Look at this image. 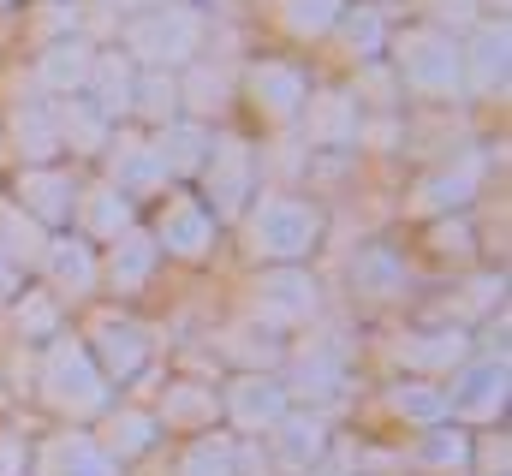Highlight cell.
Instances as JSON below:
<instances>
[{"label": "cell", "instance_id": "6da1fadb", "mask_svg": "<svg viewBox=\"0 0 512 476\" xmlns=\"http://www.w3.org/2000/svg\"><path fill=\"white\" fill-rule=\"evenodd\" d=\"M316 233H322V215L298 197H268L251 215V250H268V256H298L310 250Z\"/></svg>", "mask_w": 512, "mask_h": 476}, {"label": "cell", "instance_id": "7a4b0ae2", "mask_svg": "<svg viewBox=\"0 0 512 476\" xmlns=\"http://www.w3.org/2000/svg\"><path fill=\"white\" fill-rule=\"evenodd\" d=\"M399 66H405V78H411L417 90H453V84H459V54H453V42L435 36V30L405 36V42H399Z\"/></svg>", "mask_w": 512, "mask_h": 476}, {"label": "cell", "instance_id": "3957f363", "mask_svg": "<svg viewBox=\"0 0 512 476\" xmlns=\"http://www.w3.org/2000/svg\"><path fill=\"white\" fill-rule=\"evenodd\" d=\"M131 48L149 60V66H179V60H191V48H197V18L191 12H155V18H143L137 30H131Z\"/></svg>", "mask_w": 512, "mask_h": 476}, {"label": "cell", "instance_id": "277c9868", "mask_svg": "<svg viewBox=\"0 0 512 476\" xmlns=\"http://www.w3.org/2000/svg\"><path fill=\"white\" fill-rule=\"evenodd\" d=\"M251 90H262L256 102H262V114H268V119H286L292 108H298V96H304V84H298L286 66H256Z\"/></svg>", "mask_w": 512, "mask_h": 476}, {"label": "cell", "instance_id": "5b68a950", "mask_svg": "<svg viewBox=\"0 0 512 476\" xmlns=\"http://www.w3.org/2000/svg\"><path fill=\"white\" fill-rule=\"evenodd\" d=\"M471 66H477V90H495L507 78V24H483L477 30V48H471Z\"/></svg>", "mask_w": 512, "mask_h": 476}, {"label": "cell", "instance_id": "8992f818", "mask_svg": "<svg viewBox=\"0 0 512 476\" xmlns=\"http://www.w3.org/2000/svg\"><path fill=\"white\" fill-rule=\"evenodd\" d=\"M114 179H120V185H114L120 197H137V191L161 185V179H167V167H161V155H155V149H143V143H126V155H120Z\"/></svg>", "mask_w": 512, "mask_h": 476}, {"label": "cell", "instance_id": "52a82bcc", "mask_svg": "<svg viewBox=\"0 0 512 476\" xmlns=\"http://www.w3.org/2000/svg\"><path fill=\"white\" fill-rule=\"evenodd\" d=\"M167 250H179V256H197L203 244H209V215H197L191 203H173L167 209V233H161Z\"/></svg>", "mask_w": 512, "mask_h": 476}, {"label": "cell", "instance_id": "ba28073f", "mask_svg": "<svg viewBox=\"0 0 512 476\" xmlns=\"http://www.w3.org/2000/svg\"><path fill=\"white\" fill-rule=\"evenodd\" d=\"M84 54H90L84 42H54L48 60H42V84H48V90H60V84H84V78H90V60H84Z\"/></svg>", "mask_w": 512, "mask_h": 476}, {"label": "cell", "instance_id": "9c48e42d", "mask_svg": "<svg viewBox=\"0 0 512 476\" xmlns=\"http://www.w3.org/2000/svg\"><path fill=\"white\" fill-rule=\"evenodd\" d=\"M24 191H30V209H36V215H48V221H60V215L72 209V185H66V179H54V173H30V179H24Z\"/></svg>", "mask_w": 512, "mask_h": 476}, {"label": "cell", "instance_id": "30bf717a", "mask_svg": "<svg viewBox=\"0 0 512 476\" xmlns=\"http://www.w3.org/2000/svg\"><path fill=\"white\" fill-rule=\"evenodd\" d=\"M54 274H60V286H72V292H90V280H96V256H90L84 244L60 238V250H54Z\"/></svg>", "mask_w": 512, "mask_h": 476}, {"label": "cell", "instance_id": "8fae6325", "mask_svg": "<svg viewBox=\"0 0 512 476\" xmlns=\"http://www.w3.org/2000/svg\"><path fill=\"white\" fill-rule=\"evenodd\" d=\"M203 143H209V137H203L197 125H173V131L155 143V155H161V167H197V161H203V155H197Z\"/></svg>", "mask_w": 512, "mask_h": 476}, {"label": "cell", "instance_id": "7c38bea8", "mask_svg": "<svg viewBox=\"0 0 512 476\" xmlns=\"http://www.w3.org/2000/svg\"><path fill=\"white\" fill-rule=\"evenodd\" d=\"M268 310L310 316V310H316V298H310V280H298V274H274V280H268Z\"/></svg>", "mask_w": 512, "mask_h": 476}, {"label": "cell", "instance_id": "4fadbf2b", "mask_svg": "<svg viewBox=\"0 0 512 476\" xmlns=\"http://www.w3.org/2000/svg\"><path fill=\"white\" fill-rule=\"evenodd\" d=\"M90 227L108 238V233H126L131 227V209L120 191H96V203H90Z\"/></svg>", "mask_w": 512, "mask_h": 476}, {"label": "cell", "instance_id": "5bb4252c", "mask_svg": "<svg viewBox=\"0 0 512 476\" xmlns=\"http://www.w3.org/2000/svg\"><path fill=\"white\" fill-rule=\"evenodd\" d=\"M96 78H102V96H108L96 114H126V108H131V72H126V66H114V60H102V66H96Z\"/></svg>", "mask_w": 512, "mask_h": 476}, {"label": "cell", "instance_id": "9a60e30c", "mask_svg": "<svg viewBox=\"0 0 512 476\" xmlns=\"http://www.w3.org/2000/svg\"><path fill=\"white\" fill-rule=\"evenodd\" d=\"M286 24L292 30H328L334 24V0H286Z\"/></svg>", "mask_w": 512, "mask_h": 476}, {"label": "cell", "instance_id": "2e32d148", "mask_svg": "<svg viewBox=\"0 0 512 476\" xmlns=\"http://www.w3.org/2000/svg\"><path fill=\"white\" fill-rule=\"evenodd\" d=\"M161 244H149V238H126V250H114V268H120V280L137 286L143 280V268H149V256H155Z\"/></svg>", "mask_w": 512, "mask_h": 476}, {"label": "cell", "instance_id": "e0dca14e", "mask_svg": "<svg viewBox=\"0 0 512 476\" xmlns=\"http://www.w3.org/2000/svg\"><path fill=\"white\" fill-rule=\"evenodd\" d=\"M131 108H143V114L155 119H173V84H167V78H143V90H137V102H131Z\"/></svg>", "mask_w": 512, "mask_h": 476}, {"label": "cell", "instance_id": "ac0fdd59", "mask_svg": "<svg viewBox=\"0 0 512 476\" xmlns=\"http://www.w3.org/2000/svg\"><path fill=\"white\" fill-rule=\"evenodd\" d=\"M358 274H364V280H370V292L382 298V280L393 274V256H387V250H370V256L358 262Z\"/></svg>", "mask_w": 512, "mask_h": 476}, {"label": "cell", "instance_id": "d6986e66", "mask_svg": "<svg viewBox=\"0 0 512 476\" xmlns=\"http://www.w3.org/2000/svg\"><path fill=\"white\" fill-rule=\"evenodd\" d=\"M382 36V18H370V12H358V18H346V42H358V48H370Z\"/></svg>", "mask_w": 512, "mask_h": 476}]
</instances>
